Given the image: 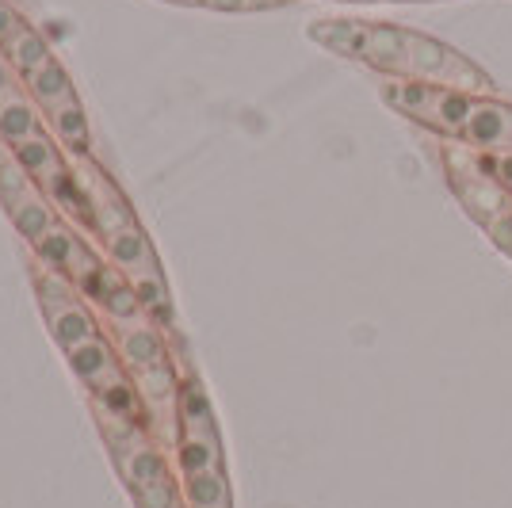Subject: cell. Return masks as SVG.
Segmentation results:
<instances>
[{
	"label": "cell",
	"instance_id": "30bf717a",
	"mask_svg": "<svg viewBox=\"0 0 512 508\" xmlns=\"http://www.w3.org/2000/svg\"><path fill=\"white\" fill-rule=\"evenodd\" d=\"M50 329H54V337L62 340L65 352H73V348H81L88 340H96V321L85 314V306H69L62 314H50Z\"/></svg>",
	"mask_w": 512,
	"mask_h": 508
},
{
	"label": "cell",
	"instance_id": "8fae6325",
	"mask_svg": "<svg viewBox=\"0 0 512 508\" xmlns=\"http://www.w3.org/2000/svg\"><path fill=\"white\" fill-rule=\"evenodd\" d=\"M46 115H50V123H54V130H58L62 146H69L73 153H85L88 149V119L77 100L54 107V111H46Z\"/></svg>",
	"mask_w": 512,
	"mask_h": 508
},
{
	"label": "cell",
	"instance_id": "5bb4252c",
	"mask_svg": "<svg viewBox=\"0 0 512 508\" xmlns=\"http://www.w3.org/2000/svg\"><path fill=\"white\" fill-rule=\"evenodd\" d=\"M8 58H12V65L20 69L23 77H27V73H35L39 65L50 62L54 54H50V46L43 43V35H39V31H35V27L27 23L20 35H16V43L8 46Z\"/></svg>",
	"mask_w": 512,
	"mask_h": 508
},
{
	"label": "cell",
	"instance_id": "ba28073f",
	"mask_svg": "<svg viewBox=\"0 0 512 508\" xmlns=\"http://www.w3.org/2000/svg\"><path fill=\"white\" fill-rule=\"evenodd\" d=\"M12 153H16V161L27 169V176H35L39 184H46L50 176H58L62 169H69L65 157L58 153V146H50L46 134L31 138V142H20V146H12Z\"/></svg>",
	"mask_w": 512,
	"mask_h": 508
},
{
	"label": "cell",
	"instance_id": "9a60e30c",
	"mask_svg": "<svg viewBox=\"0 0 512 508\" xmlns=\"http://www.w3.org/2000/svg\"><path fill=\"white\" fill-rule=\"evenodd\" d=\"M31 195H35V191H31V184H27V169L16 161V153H12V157L0 153V199H4L8 214L16 211V207H23Z\"/></svg>",
	"mask_w": 512,
	"mask_h": 508
},
{
	"label": "cell",
	"instance_id": "277c9868",
	"mask_svg": "<svg viewBox=\"0 0 512 508\" xmlns=\"http://www.w3.org/2000/svg\"><path fill=\"white\" fill-rule=\"evenodd\" d=\"M77 176H81V184H85V191H88V203H92V226H96V230L104 233V237H111V233L134 226V211H130L127 199L119 195V188L107 180L104 172L81 169Z\"/></svg>",
	"mask_w": 512,
	"mask_h": 508
},
{
	"label": "cell",
	"instance_id": "603a6c76",
	"mask_svg": "<svg viewBox=\"0 0 512 508\" xmlns=\"http://www.w3.org/2000/svg\"><path fill=\"white\" fill-rule=\"evenodd\" d=\"M214 12H249V0H203Z\"/></svg>",
	"mask_w": 512,
	"mask_h": 508
},
{
	"label": "cell",
	"instance_id": "44dd1931",
	"mask_svg": "<svg viewBox=\"0 0 512 508\" xmlns=\"http://www.w3.org/2000/svg\"><path fill=\"white\" fill-rule=\"evenodd\" d=\"M486 237H490L505 256H512V207L505 214H497L490 226H486Z\"/></svg>",
	"mask_w": 512,
	"mask_h": 508
},
{
	"label": "cell",
	"instance_id": "52a82bcc",
	"mask_svg": "<svg viewBox=\"0 0 512 508\" xmlns=\"http://www.w3.org/2000/svg\"><path fill=\"white\" fill-rule=\"evenodd\" d=\"M23 81H27L31 96H35L46 111L69 104V100H77V96H73V81H69V73H65V65L58 62V58H50L46 65H39V69L27 73Z\"/></svg>",
	"mask_w": 512,
	"mask_h": 508
},
{
	"label": "cell",
	"instance_id": "d6986e66",
	"mask_svg": "<svg viewBox=\"0 0 512 508\" xmlns=\"http://www.w3.org/2000/svg\"><path fill=\"white\" fill-rule=\"evenodd\" d=\"M134 291H138V298H142V306H153L157 314H165V310H169V295H165L161 272H153V276H138L134 279Z\"/></svg>",
	"mask_w": 512,
	"mask_h": 508
},
{
	"label": "cell",
	"instance_id": "6da1fadb",
	"mask_svg": "<svg viewBox=\"0 0 512 508\" xmlns=\"http://www.w3.org/2000/svg\"><path fill=\"white\" fill-rule=\"evenodd\" d=\"M352 62H363L379 69L386 77L402 81H425V85H444L470 96H493V81L459 54L455 46L432 39L425 31H409L398 23H360Z\"/></svg>",
	"mask_w": 512,
	"mask_h": 508
},
{
	"label": "cell",
	"instance_id": "9c48e42d",
	"mask_svg": "<svg viewBox=\"0 0 512 508\" xmlns=\"http://www.w3.org/2000/svg\"><path fill=\"white\" fill-rule=\"evenodd\" d=\"M39 134H43L39 115H35V107L27 104L23 96L0 104V138H4V142L20 146V142H31V138H39Z\"/></svg>",
	"mask_w": 512,
	"mask_h": 508
},
{
	"label": "cell",
	"instance_id": "7402d4cb",
	"mask_svg": "<svg viewBox=\"0 0 512 508\" xmlns=\"http://www.w3.org/2000/svg\"><path fill=\"white\" fill-rule=\"evenodd\" d=\"M16 96H20V88L12 85V69L0 58V104H8V100H16Z\"/></svg>",
	"mask_w": 512,
	"mask_h": 508
},
{
	"label": "cell",
	"instance_id": "d4e9b609",
	"mask_svg": "<svg viewBox=\"0 0 512 508\" xmlns=\"http://www.w3.org/2000/svg\"><path fill=\"white\" fill-rule=\"evenodd\" d=\"M169 4H184V8H195V4H203V0H169Z\"/></svg>",
	"mask_w": 512,
	"mask_h": 508
},
{
	"label": "cell",
	"instance_id": "2e32d148",
	"mask_svg": "<svg viewBox=\"0 0 512 508\" xmlns=\"http://www.w3.org/2000/svg\"><path fill=\"white\" fill-rule=\"evenodd\" d=\"M39 298H43L46 318H50V314H62L69 306H81V302H77V283H69V276H62V272H46V276L39 279Z\"/></svg>",
	"mask_w": 512,
	"mask_h": 508
},
{
	"label": "cell",
	"instance_id": "4316f807",
	"mask_svg": "<svg viewBox=\"0 0 512 508\" xmlns=\"http://www.w3.org/2000/svg\"><path fill=\"white\" fill-rule=\"evenodd\" d=\"M398 4H413V0H398Z\"/></svg>",
	"mask_w": 512,
	"mask_h": 508
},
{
	"label": "cell",
	"instance_id": "484cf974",
	"mask_svg": "<svg viewBox=\"0 0 512 508\" xmlns=\"http://www.w3.org/2000/svg\"><path fill=\"white\" fill-rule=\"evenodd\" d=\"M352 4H383V0H352Z\"/></svg>",
	"mask_w": 512,
	"mask_h": 508
},
{
	"label": "cell",
	"instance_id": "7c38bea8",
	"mask_svg": "<svg viewBox=\"0 0 512 508\" xmlns=\"http://www.w3.org/2000/svg\"><path fill=\"white\" fill-rule=\"evenodd\" d=\"M188 501L192 508H230V486L222 470L188 474Z\"/></svg>",
	"mask_w": 512,
	"mask_h": 508
},
{
	"label": "cell",
	"instance_id": "7a4b0ae2",
	"mask_svg": "<svg viewBox=\"0 0 512 508\" xmlns=\"http://www.w3.org/2000/svg\"><path fill=\"white\" fill-rule=\"evenodd\" d=\"M444 176H448L451 195L459 199V207L486 230L497 214H505L512 207V195L490 176V169L482 165L478 149L463 146V142H444Z\"/></svg>",
	"mask_w": 512,
	"mask_h": 508
},
{
	"label": "cell",
	"instance_id": "e0dca14e",
	"mask_svg": "<svg viewBox=\"0 0 512 508\" xmlns=\"http://www.w3.org/2000/svg\"><path fill=\"white\" fill-rule=\"evenodd\" d=\"M123 352H127V360L138 363L142 371H146V367H157V363H165L161 360V337H157L153 329H146V325L123 337Z\"/></svg>",
	"mask_w": 512,
	"mask_h": 508
},
{
	"label": "cell",
	"instance_id": "4fadbf2b",
	"mask_svg": "<svg viewBox=\"0 0 512 508\" xmlns=\"http://www.w3.org/2000/svg\"><path fill=\"white\" fill-rule=\"evenodd\" d=\"M12 226L20 230V237H27L31 245H39L46 233L54 230V214H50V203L39 199V195H31L23 207L12 211Z\"/></svg>",
	"mask_w": 512,
	"mask_h": 508
},
{
	"label": "cell",
	"instance_id": "ac0fdd59",
	"mask_svg": "<svg viewBox=\"0 0 512 508\" xmlns=\"http://www.w3.org/2000/svg\"><path fill=\"white\" fill-rule=\"evenodd\" d=\"M104 306H107V314L111 318H134L138 310H142V298H138V291H134V283H123L119 291H111V295L104 298Z\"/></svg>",
	"mask_w": 512,
	"mask_h": 508
},
{
	"label": "cell",
	"instance_id": "3957f363",
	"mask_svg": "<svg viewBox=\"0 0 512 508\" xmlns=\"http://www.w3.org/2000/svg\"><path fill=\"white\" fill-rule=\"evenodd\" d=\"M119 459H123V470H127L130 486H134V493H138V505L142 508H176L169 470H165V459H161L157 451L138 447L134 455L119 451Z\"/></svg>",
	"mask_w": 512,
	"mask_h": 508
},
{
	"label": "cell",
	"instance_id": "5b68a950",
	"mask_svg": "<svg viewBox=\"0 0 512 508\" xmlns=\"http://www.w3.org/2000/svg\"><path fill=\"white\" fill-rule=\"evenodd\" d=\"M107 253H111V260H115L119 268H127L134 279L157 272V256H153L150 241H146V233L138 230V226H127V230L111 233V237H107Z\"/></svg>",
	"mask_w": 512,
	"mask_h": 508
},
{
	"label": "cell",
	"instance_id": "8992f818",
	"mask_svg": "<svg viewBox=\"0 0 512 508\" xmlns=\"http://www.w3.org/2000/svg\"><path fill=\"white\" fill-rule=\"evenodd\" d=\"M69 367H73L88 386H96V390H104V386H111V382L119 379L115 360H111V348H107L100 337L81 344V348H73V352H69Z\"/></svg>",
	"mask_w": 512,
	"mask_h": 508
},
{
	"label": "cell",
	"instance_id": "cb8c5ba5",
	"mask_svg": "<svg viewBox=\"0 0 512 508\" xmlns=\"http://www.w3.org/2000/svg\"><path fill=\"white\" fill-rule=\"evenodd\" d=\"M287 0H249V12H264V8H279Z\"/></svg>",
	"mask_w": 512,
	"mask_h": 508
},
{
	"label": "cell",
	"instance_id": "ffe728a7",
	"mask_svg": "<svg viewBox=\"0 0 512 508\" xmlns=\"http://www.w3.org/2000/svg\"><path fill=\"white\" fill-rule=\"evenodd\" d=\"M23 27H27V23H23L20 12L0 0V54H8V46L16 43V35H20Z\"/></svg>",
	"mask_w": 512,
	"mask_h": 508
}]
</instances>
